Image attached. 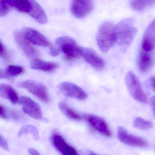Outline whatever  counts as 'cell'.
<instances>
[{
	"label": "cell",
	"mask_w": 155,
	"mask_h": 155,
	"mask_svg": "<svg viewBox=\"0 0 155 155\" xmlns=\"http://www.w3.org/2000/svg\"><path fill=\"white\" fill-rule=\"evenodd\" d=\"M155 2V1H132L130 5L134 10L141 12L151 7Z\"/></svg>",
	"instance_id": "22"
},
{
	"label": "cell",
	"mask_w": 155,
	"mask_h": 155,
	"mask_svg": "<svg viewBox=\"0 0 155 155\" xmlns=\"http://www.w3.org/2000/svg\"><path fill=\"white\" fill-rule=\"evenodd\" d=\"M31 9L28 13L38 23L46 24L48 22V17L43 9L40 5L35 1H31Z\"/></svg>",
	"instance_id": "17"
},
{
	"label": "cell",
	"mask_w": 155,
	"mask_h": 155,
	"mask_svg": "<svg viewBox=\"0 0 155 155\" xmlns=\"http://www.w3.org/2000/svg\"><path fill=\"white\" fill-rule=\"evenodd\" d=\"M27 134H31L35 140H37L39 139V132L38 129L35 126L29 125L23 126L18 131V137H20L23 135Z\"/></svg>",
	"instance_id": "23"
},
{
	"label": "cell",
	"mask_w": 155,
	"mask_h": 155,
	"mask_svg": "<svg viewBox=\"0 0 155 155\" xmlns=\"http://www.w3.org/2000/svg\"><path fill=\"white\" fill-rule=\"evenodd\" d=\"M137 29L133 19L123 20L114 27L115 42L123 48H127L133 41Z\"/></svg>",
	"instance_id": "1"
},
{
	"label": "cell",
	"mask_w": 155,
	"mask_h": 155,
	"mask_svg": "<svg viewBox=\"0 0 155 155\" xmlns=\"http://www.w3.org/2000/svg\"><path fill=\"white\" fill-rule=\"evenodd\" d=\"M28 151L30 155H40L38 152L34 149H29Z\"/></svg>",
	"instance_id": "32"
},
{
	"label": "cell",
	"mask_w": 155,
	"mask_h": 155,
	"mask_svg": "<svg viewBox=\"0 0 155 155\" xmlns=\"http://www.w3.org/2000/svg\"><path fill=\"white\" fill-rule=\"evenodd\" d=\"M31 68L34 70L42 71L45 72H51L58 68L59 65L55 62L44 61L42 60L36 58L32 59L31 62Z\"/></svg>",
	"instance_id": "19"
},
{
	"label": "cell",
	"mask_w": 155,
	"mask_h": 155,
	"mask_svg": "<svg viewBox=\"0 0 155 155\" xmlns=\"http://www.w3.org/2000/svg\"><path fill=\"white\" fill-rule=\"evenodd\" d=\"M97 41L101 50L107 52L113 47L115 43L114 26L110 22L101 24L97 35Z\"/></svg>",
	"instance_id": "3"
},
{
	"label": "cell",
	"mask_w": 155,
	"mask_h": 155,
	"mask_svg": "<svg viewBox=\"0 0 155 155\" xmlns=\"http://www.w3.org/2000/svg\"><path fill=\"white\" fill-rule=\"evenodd\" d=\"M0 57H2L6 60H8L9 59L7 51L1 40H0Z\"/></svg>",
	"instance_id": "28"
},
{
	"label": "cell",
	"mask_w": 155,
	"mask_h": 155,
	"mask_svg": "<svg viewBox=\"0 0 155 155\" xmlns=\"http://www.w3.org/2000/svg\"><path fill=\"white\" fill-rule=\"evenodd\" d=\"M8 2L11 8L12 7L19 12L28 14L31 9V0H11L8 1Z\"/></svg>",
	"instance_id": "20"
},
{
	"label": "cell",
	"mask_w": 155,
	"mask_h": 155,
	"mask_svg": "<svg viewBox=\"0 0 155 155\" xmlns=\"http://www.w3.org/2000/svg\"><path fill=\"white\" fill-rule=\"evenodd\" d=\"M154 51H146L140 48L138 58V67L142 72L150 69L154 62Z\"/></svg>",
	"instance_id": "16"
},
{
	"label": "cell",
	"mask_w": 155,
	"mask_h": 155,
	"mask_svg": "<svg viewBox=\"0 0 155 155\" xmlns=\"http://www.w3.org/2000/svg\"><path fill=\"white\" fill-rule=\"evenodd\" d=\"M59 51L55 46L51 47L50 48V54L52 57H56L60 54Z\"/></svg>",
	"instance_id": "31"
},
{
	"label": "cell",
	"mask_w": 155,
	"mask_h": 155,
	"mask_svg": "<svg viewBox=\"0 0 155 155\" xmlns=\"http://www.w3.org/2000/svg\"><path fill=\"white\" fill-rule=\"evenodd\" d=\"M25 38L31 44L42 47H49L51 43L45 36L37 30L30 28H24L21 31Z\"/></svg>",
	"instance_id": "8"
},
{
	"label": "cell",
	"mask_w": 155,
	"mask_h": 155,
	"mask_svg": "<svg viewBox=\"0 0 155 155\" xmlns=\"http://www.w3.org/2000/svg\"><path fill=\"white\" fill-rule=\"evenodd\" d=\"M0 98L8 100L13 104H17L20 102V99L17 91L8 84H0Z\"/></svg>",
	"instance_id": "18"
},
{
	"label": "cell",
	"mask_w": 155,
	"mask_h": 155,
	"mask_svg": "<svg viewBox=\"0 0 155 155\" xmlns=\"http://www.w3.org/2000/svg\"><path fill=\"white\" fill-rule=\"evenodd\" d=\"M61 92L66 97L84 100L87 97V94L80 87L69 82H63L58 86Z\"/></svg>",
	"instance_id": "6"
},
{
	"label": "cell",
	"mask_w": 155,
	"mask_h": 155,
	"mask_svg": "<svg viewBox=\"0 0 155 155\" xmlns=\"http://www.w3.org/2000/svg\"><path fill=\"white\" fill-rule=\"evenodd\" d=\"M133 126L141 130H148L152 128L153 124L149 120H146L141 117H137L133 122Z\"/></svg>",
	"instance_id": "24"
},
{
	"label": "cell",
	"mask_w": 155,
	"mask_h": 155,
	"mask_svg": "<svg viewBox=\"0 0 155 155\" xmlns=\"http://www.w3.org/2000/svg\"><path fill=\"white\" fill-rule=\"evenodd\" d=\"M84 155H98L97 154H96V153H93L92 152H87L86 153H84Z\"/></svg>",
	"instance_id": "33"
},
{
	"label": "cell",
	"mask_w": 155,
	"mask_h": 155,
	"mask_svg": "<svg viewBox=\"0 0 155 155\" xmlns=\"http://www.w3.org/2000/svg\"><path fill=\"white\" fill-rule=\"evenodd\" d=\"M19 87L26 89L40 100L44 102L50 101L47 87L43 83L33 80L21 81L17 84Z\"/></svg>",
	"instance_id": "5"
},
{
	"label": "cell",
	"mask_w": 155,
	"mask_h": 155,
	"mask_svg": "<svg viewBox=\"0 0 155 155\" xmlns=\"http://www.w3.org/2000/svg\"><path fill=\"white\" fill-rule=\"evenodd\" d=\"M83 117L90 126L100 134L107 137L112 136V133L108 125L102 118L92 115H85Z\"/></svg>",
	"instance_id": "10"
},
{
	"label": "cell",
	"mask_w": 155,
	"mask_h": 155,
	"mask_svg": "<svg viewBox=\"0 0 155 155\" xmlns=\"http://www.w3.org/2000/svg\"><path fill=\"white\" fill-rule=\"evenodd\" d=\"M55 46L60 52H63L64 58L68 61L78 59L81 56L82 48L72 38L68 37L58 38L56 39Z\"/></svg>",
	"instance_id": "2"
},
{
	"label": "cell",
	"mask_w": 155,
	"mask_h": 155,
	"mask_svg": "<svg viewBox=\"0 0 155 155\" xmlns=\"http://www.w3.org/2000/svg\"><path fill=\"white\" fill-rule=\"evenodd\" d=\"M0 72H1V71H0Z\"/></svg>",
	"instance_id": "34"
},
{
	"label": "cell",
	"mask_w": 155,
	"mask_h": 155,
	"mask_svg": "<svg viewBox=\"0 0 155 155\" xmlns=\"http://www.w3.org/2000/svg\"><path fill=\"white\" fill-rule=\"evenodd\" d=\"M0 147L6 150H9L8 142L5 138L0 135Z\"/></svg>",
	"instance_id": "30"
},
{
	"label": "cell",
	"mask_w": 155,
	"mask_h": 155,
	"mask_svg": "<svg viewBox=\"0 0 155 155\" xmlns=\"http://www.w3.org/2000/svg\"><path fill=\"white\" fill-rule=\"evenodd\" d=\"M54 147L62 155H78L76 150L70 146L59 134L54 133L51 137Z\"/></svg>",
	"instance_id": "14"
},
{
	"label": "cell",
	"mask_w": 155,
	"mask_h": 155,
	"mask_svg": "<svg viewBox=\"0 0 155 155\" xmlns=\"http://www.w3.org/2000/svg\"><path fill=\"white\" fill-rule=\"evenodd\" d=\"M0 117L4 120L8 119L7 110L3 105L0 104Z\"/></svg>",
	"instance_id": "29"
},
{
	"label": "cell",
	"mask_w": 155,
	"mask_h": 155,
	"mask_svg": "<svg viewBox=\"0 0 155 155\" xmlns=\"http://www.w3.org/2000/svg\"><path fill=\"white\" fill-rule=\"evenodd\" d=\"M10 114L12 117L16 121H19L22 119V116L21 114L16 110H12L10 111Z\"/></svg>",
	"instance_id": "27"
},
{
	"label": "cell",
	"mask_w": 155,
	"mask_h": 155,
	"mask_svg": "<svg viewBox=\"0 0 155 155\" xmlns=\"http://www.w3.org/2000/svg\"><path fill=\"white\" fill-rule=\"evenodd\" d=\"M117 137L122 143L131 147H145L148 146L147 142L142 138L129 134L122 127H119L117 131Z\"/></svg>",
	"instance_id": "7"
},
{
	"label": "cell",
	"mask_w": 155,
	"mask_h": 155,
	"mask_svg": "<svg viewBox=\"0 0 155 155\" xmlns=\"http://www.w3.org/2000/svg\"><path fill=\"white\" fill-rule=\"evenodd\" d=\"M22 110L26 114L37 120L41 119L42 113L41 108L37 102L29 97L23 96L20 99Z\"/></svg>",
	"instance_id": "9"
},
{
	"label": "cell",
	"mask_w": 155,
	"mask_h": 155,
	"mask_svg": "<svg viewBox=\"0 0 155 155\" xmlns=\"http://www.w3.org/2000/svg\"><path fill=\"white\" fill-rule=\"evenodd\" d=\"M155 21L145 30L141 42V48L146 51H154L155 48Z\"/></svg>",
	"instance_id": "15"
},
{
	"label": "cell",
	"mask_w": 155,
	"mask_h": 155,
	"mask_svg": "<svg viewBox=\"0 0 155 155\" xmlns=\"http://www.w3.org/2000/svg\"><path fill=\"white\" fill-rule=\"evenodd\" d=\"M14 35L17 44L27 57L32 59L38 58L39 57L38 51L25 38L21 31H16L14 33Z\"/></svg>",
	"instance_id": "12"
},
{
	"label": "cell",
	"mask_w": 155,
	"mask_h": 155,
	"mask_svg": "<svg viewBox=\"0 0 155 155\" xmlns=\"http://www.w3.org/2000/svg\"><path fill=\"white\" fill-rule=\"evenodd\" d=\"M59 108L61 112L70 119L75 120H82L84 119V117L77 113L72 108L70 107L65 102H61L59 104Z\"/></svg>",
	"instance_id": "21"
},
{
	"label": "cell",
	"mask_w": 155,
	"mask_h": 155,
	"mask_svg": "<svg viewBox=\"0 0 155 155\" xmlns=\"http://www.w3.org/2000/svg\"><path fill=\"white\" fill-rule=\"evenodd\" d=\"M94 8L91 1H73L71 4V11L73 16L78 18H84L89 14Z\"/></svg>",
	"instance_id": "11"
},
{
	"label": "cell",
	"mask_w": 155,
	"mask_h": 155,
	"mask_svg": "<svg viewBox=\"0 0 155 155\" xmlns=\"http://www.w3.org/2000/svg\"><path fill=\"white\" fill-rule=\"evenodd\" d=\"M81 56L89 65L97 70H101L105 67V61L92 49L82 48Z\"/></svg>",
	"instance_id": "13"
},
{
	"label": "cell",
	"mask_w": 155,
	"mask_h": 155,
	"mask_svg": "<svg viewBox=\"0 0 155 155\" xmlns=\"http://www.w3.org/2000/svg\"><path fill=\"white\" fill-rule=\"evenodd\" d=\"M126 83L130 95L135 100L145 104L148 103L147 97L143 91L139 80L133 72L130 71L127 74Z\"/></svg>",
	"instance_id": "4"
},
{
	"label": "cell",
	"mask_w": 155,
	"mask_h": 155,
	"mask_svg": "<svg viewBox=\"0 0 155 155\" xmlns=\"http://www.w3.org/2000/svg\"><path fill=\"white\" fill-rule=\"evenodd\" d=\"M10 5L8 1H0V17L6 16L10 10Z\"/></svg>",
	"instance_id": "26"
},
{
	"label": "cell",
	"mask_w": 155,
	"mask_h": 155,
	"mask_svg": "<svg viewBox=\"0 0 155 155\" xmlns=\"http://www.w3.org/2000/svg\"><path fill=\"white\" fill-rule=\"evenodd\" d=\"M23 71L24 69L21 66L10 65L7 68L4 74L6 78L8 79L11 77H17L22 74Z\"/></svg>",
	"instance_id": "25"
}]
</instances>
